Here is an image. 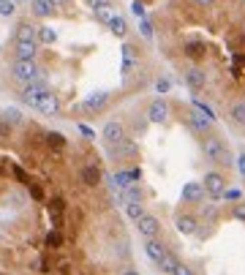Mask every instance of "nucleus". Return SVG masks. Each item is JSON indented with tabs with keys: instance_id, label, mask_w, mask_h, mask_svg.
Listing matches in <instances>:
<instances>
[{
	"instance_id": "obj_33",
	"label": "nucleus",
	"mask_w": 245,
	"mask_h": 275,
	"mask_svg": "<svg viewBox=\"0 0 245 275\" xmlns=\"http://www.w3.org/2000/svg\"><path fill=\"white\" fill-rule=\"evenodd\" d=\"M139 33H142V38H147V41H150V38H153V22H150V19H139Z\"/></svg>"
},
{
	"instance_id": "obj_16",
	"label": "nucleus",
	"mask_w": 245,
	"mask_h": 275,
	"mask_svg": "<svg viewBox=\"0 0 245 275\" xmlns=\"http://www.w3.org/2000/svg\"><path fill=\"white\" fill-rule=\"evenodd\" d=\"M204 82H207V76H204L202 68H188L185 71V85L193 90V93H199V90L204 88Z\"/></svg>"
},
{
	"instance_id": "obj_46",
	"label": "nucleus",
	"mask_w": 245,
	"mask_h": 275,
	"mask_svg": "<svg viewBox=\"0 0 245 275\" xmlns=\"http://www.w3.org/2000/svg\"><path fill=\"white\" fill-rule=\"evenodd\" d=\"M88 3V8L93 11V8H98V6H104V3H112V0H85Z\"/></svg>"
},
{
	"instance_id": "obj_27",
	"label": "nucleus",
	"mask_w": 245,
	"mask_h": 275,
	"mask_svg": "<svg viewBox=\"0 0 245 275\" xmlns=\"http://www.w3.org/2000/svg\"><path fill=\"white\" fill-rule=\"evenodd\" d=\"M44 139H47V145H49V147H55V150H63V147L68 145V139H65L63 134H58V131H49Z\"/></svg>"
},
{
	"instance_id": "obj_12",
	"label": "nucleus",
	"mask_w": 245,
	"mask_h": 275,
	"mask_svg": "<svg viewBox=\"0 0 245 275\" xmlns=\"http://www.w3.org/2000/svg\"><path fill=\"white\" fill-rule=\"evenodd\" d=\"M79 180H82V185H88V188H95L101 183V169L95 164H88V166H82V172H79Z\"/></svg>"
},
{
	"instance_id": "obj_1",
	"label": "nucleus",
	"mask_w": 245,
	"mask_h": 275,
	"mask_svg": "<svg viewBox=\"0 0 245 275\" xmlns=\"http://www.w3.org/2000/svg\"><path fill=\"white\" fill-rule=\"evenodd\" d=\"M202 155L207 161H213V164H223V166L234 164L232 153H229V147H226V142H223L218 134H207L202 139Z\"/></svg>"
},
{
	"instance_id": "obj_23",
	"label": "nucleus",
	"mask_w": 245,
	"mask_h": 275,
	"mask_svg": "<svg viewBox=\"0 0 245 275\" xmlns=\"http://www.w3.org/2000/svg\"><path fill=\"white\" fill-rule=\"evenodd\" d=\"M131 153H136V145L131 139L120 142V145H109V155L112 158H120V155H131Z\"/></svg>"
},
{
	"instance_id": "obj_42",
	"label": "nucleus",
	"mask_w": 245,
	"mask_h": 275,
	"mask_svg": "<svg viewBox=\"0 0 245 275\" xmlns=\"http://www.w3.org/2000/svg\"><path fill=\"white\" fill-rule=\"evenodd\" d=\"M79 134L85 136V139H95V131L90 128V125H85V123H79Z\"/></svg>"
},
{
	"instance_id": "obj_5",
	"label": "nucleus",
	"mask_w": 245,
	"mask_h": 275,
	"mask_svg": "<svg viewBox=\"0 0 245 275\" xmlns=\"http://www.w3.org/2000/svg\"><path fill=\"white\" fill-rule=\"evenodd\" d=\"M142 180V169L136 166V169H120L112 175V191H125V188L136 185V183Z\"/></svg>"
},
{
	"instance_id": "obj_4",
	"label": "nucleus",
	"mask_w": 245,
	"mask_h": 275,
	"mask_svg": "<svg viewBox=\"0 0 245 275\" xmlns=\"http://www.w3.org/2000/svg\"><path fill=\"white\" fill-rule=\"evenodd\" d=\"M14 79L22 85L33 82V79H38V65H35V60H14V68H11Z\"/></svg>"
},
{
	"instance_id": "obj_39",
	"label": "nucleus",
	"mask_w": 245,
	"mask_h": 275,
	"mask_svg": "<svg viewBox=\"0 0 245 275\" xmlns=\"http://www.w3.org/2000/svg\"><path fill=\"white\" fill-rule=\"evenodd\" d=\"M131 14H134L136 19H145V6H142L139 0H134V3H131Z\"/></svg>"
},
{
	"instance_id": "obj_7",
	"label": "nucleus",
	"mask_w": 245,
	"mask_h": 275,
	"mask_svg": "<svg viewBox=\"0 0 245 275\" xmlns=\"http://www.w3.org/2000/svg\"><path fill=\"white\" fill-rule=\"evenodd\" d=\"M136 229H139V234L145 237V240H155L158 232H161V223H158L155 215H147V213H145V215L136 221Z\"/></svg>"
},
{
	"instance_id": "obj_52",
	"label": "nucleus",
	"mask_w": 245,
	"mask_h": 275,
	"mask_svg": "<svg viewBox=\"0 0 245 275\" xmlns=\"http://www.w3.org/2000/svg\"><path fill=\"white\" fill-rule=\"evenodd\" d=\"M0 3H3V0H0Z\"/></svg>"
},
{
	"instance_id": "obj_45",
	"label": "nucleus",
	"mask_w": 245,
	"mask_h": 275,
	"mask_svg": "<svg viewBox=\"0 0 245 275\" xmlns=\"http://www.w3.org/2000/svg\"><path fill=\"white\" fill-rule=\"evenodd\" d=\"M191 3L196 8H213V6H215V0H191Z\"/></svg>"
},
{
	"instance_id": "obj_43",
	"label": "nucleus",
	"mask_w": 245,
	"mask_h": 275,
	"mask_svg": "<svg viewBox=\"0 0 245 275\" xmlns=\"http://www.w3.org/2000/svg\"><path fill=\"white\" fill-rule=\"evenodd\" d=\"M234 166H237L240 177H245V153H240V155H237V161H234Z\"/></svg>"
},
{
	"instance_id": "obj_10",
	"label": "nucleus",
	"mask_w": 245,
	"mask_h": 275,
	"mask_svg": "<svg viewBox=\"0 0 245 275\" xmlns=\"http://www.w3.org/2000/svg\"><path fill=\"white\" fill-rule=\"evenodd\" d=\"M185 123H188V128H191L193 134H199V136H207V134H210V120H207L202 112H196V109L185 117Z\"/></svg>"
},
{
	"instance_id": "obj_22",
	"label": "nucleus",
	"mask_w": 245,
	"mask_h": 275,
	"mask_svg": "<svg viewBox=\"0 0 245 275\" xmlns=\"http://www.w3.org/2000/svg\"><path fill=\"white\" fill-rule=\"evenodd\" d=\"M199 221L193 215H177V232L180 234H196Z\"/></svg>"
},
{
	"instance_id": "obj_36",
	"label": "nucleus",
	"mask_w": 245,
	"mask_h": 275,
	"mask_svg": "<svg viewBox=\"0 0 245 275\" xmlns=\"http://www.w3.org/2000/svg\"><path fill=\"white\" fill-rule=\"evenodd\" d=\"M232 215L237 218V221H243V223H245V202H237V205L232 207Z\"/></svg>"
},
{
	"instance_id": "obj_18",
	"label": "nucleus",
	"mask_w": 245,
	"mask_h": 275,
	"mask_svg": "<svg viewBox=\"0 0 245 275\" xmlns=\"http://www.w3.org/2000/svg\"><path fill=\"white\" fill-rule=\"evenodd\" d=\"M115 199L117 205H131V202H142V191L136 185L125 188V191H115Z\"/></svg>"
},
{
	"instance_id": "obj_15",
	"label": "nucleus",
	"mask_w": 245,
	"mask_h": 275,
	"mask_svg": "<svg viewBox=\"0 0 245 275\" xmlns=\"http://www.w3.org/2000/svg\"><path fill=\"white\" fill-rule=\"evenodd\" d=\"M183 55H185L188 60H193V63H199V60H204V55H207V47H204L202 41H185Z\"/></svg>"
},
{
	"instance_id": "obj_13",
	"label": "nucleus",
	"mask_w": 245,
	"mask_h": 275,
	"mask_svg": "<svg viewBox=\"0 0 245 275\" xmlns=\"http://www.w3.org/2000/svg\"><path fill=\"white\" fill-rule=\"evenodd\" d=\"M38 52V41H17L14 44V55L17 60H33Z\"/></svg>"
},
{
	"instance_id": "obj_49",
	"label": "nucleus",
	"mask_w": 245,
	"mask_h": 275,
	"mask_svg": "<svg viewBox=\"0 0 245 275\" xmlns=\"http://www.w3.org/2000/svg\"><path fill=\"white\" fill-rule=\"evenodd\" d=\"M122 275H139V273H136V270H125Z\"/></svg>"
},
{
	"instance_id": "obj_40",
	"label": "nucleus",
	"mask_w": 245,
	"mask_h": 275,
	"mask_svg": "<svg viewBox=\"0 0 245 275\" xmlns=\"http://www.w3.org/2000/svg\"><path fill=\"white\" fill-rule=\"evenodd\" d=\"M0 14H3V17H11L14 14V0H3V3H0Z\"/></svg>"
},
{
	"instance_id": "obj_24",
	"label": "nucleus",
	"mask_w": 245,
	"mask_h": 275,
	"mask_svg": "<svg viewBox=\"0 0 245 275\" xmlns=\"http://www.w3.org/2000/svg\"><path fill=\"white\" fill-rule=\"evenodd\" d=\"M229 117H232L234 125H245V101H234L229 106Z\"/></svg>"
},
{
	"instance_id": "obj_17",
	"label": "nucleus",
	"mask_w": 245,
	"mask_h": 275,
	"mask_svg": "<svg viewBox=\"0 0 245 275\" xmlns=\"http://www.w3.org/2000/svg\"><path fill=\"white\" fill-rule=\"evenodd\" d=\"M33 109L44 112V115H58V109H60V101H58V95L47 93V95H44V98H38V104H35Z\"/></svg>"
},
{
	"instance_id": "obj_28",
	"label": "nucleus",
	"mask_w": 245,
	"mask_h": 275,
	"mask_svg": "<svg viewBox=\"0 0 245 275\" xmlns=\"http://www.w3.org/2000/svg\"><path fill=\"white\" fill-rule=\"evenodd\" d=\"M38 41L41 44H55L58 41V33H55L49 25H44V28H38Z\"/></svg>"
},
{
	"instance_id": "obj_6",
	"label": "nucleus",
	"mask_w": 245,
	"mask_h": 275,
	"mask_svg": "<svg viewBox=\"0 0 245 275\" xmlns=\"http://www.w3.org/2000/svg\"><path fill=\"white\" fill-rule=\"evenodd\" d=\"M101 136H104L106 145H120V142H125V125L120 120H106L104 128H101Z\"/></svg>"
},
{
	"instance_id": "obj_3",
	"label": "nucleus",
	"mask_w": 245,
	"mask_h": 275,
	"mask_svg": "<svg viewBox=\"0 0 245 275\" xmlns=\"http://www.w3.org/2000/svg\"><path fill=\"white\" fill-rule=\"evenodd\" d=\"M202 183H204V191H207L210 199H223V193H226V177H223L221 172H207V175L202 177Z\"/></svg>"
},
{
	"instance_id": "obj_11",
	"label": "nucleus",
	"mask_w": 245,
	"mask_h": 275,
	"mask_svg": "<svg viewBox=\"0 0 245 275\" xmlns=\"http://www.w3.org/2000/svg\"><path fill=\"white\" fill-rule=\"evenodd\" d=\"M204 196H207V191H204V183H185L180 191V199L183 202H202Z\"/></svg>"
},
{
	"instance_id": "obj_30",
	"label": "nucleus",
	"mask_w": 245,
	"mask_h": 275,
	"mask_svg": "<svg viewBox=\"0 0 245 275\" xmlns=\"http://www.w3.org/2000/svg\"><path fill=\"white\" fill-rule=\"evenodd\" d=\"M60 245H63V232L52 229V232L47 234V248H60Z\"/></svg>"
},
{
	"instance_id": "obj_20",
	"label": "nucleus",
	"mask_w": 245,
	"mask_h": 275,
	"mask_svg": "<svg viewBox=\"0 0 245 275\" xmlns=\"http://www.w3.org/2000/svg\"><path fill=\"white\" fill-rule=\"evenodd\" d=\"M14 38L17 41H38V28H33V25L22 22L17 28V33H14Z\"/></svg>"
},
{
	"instance_id": "obj_8",
	"label": "nucleus",
	"mask_w": 245,
	"mask_h": 275,
	"mask_svg": "<svg viewBox=\"0 0 245 275\" xmlns=\"http://www.w3.org/2000/svg\"><path fill=\"white\" fill-rule=\"evenodd\" d=\"M109 90H95V93H90L88 98H85V104H82V112H101L106 104H109Z\"/></svg>"
},
{
	"instance_id": "obj_31",
	"label": "nucleus",
	"mask_w": 245,
	"mask_h": 275,
	"mask_svg": "<svg viewBox=\"0 0 245 275\" xmlns=\"http://www.w3.org/2000/svg\"><path fill=\"white\" fill-rule=\"evenodd\" d=\"M193 109H196V112H202V115H204V117H207V120H210V123H213V120H215V112H213V109H210V106L204 104V101L193 98Z\"/></svg>"
},
{
	"instance_id": "obj_51",
	"label": "nucleus",
	"mask_w": 245,
	"mask_h": 275,
	"mask_svg": "<svg viewBox=\"0 0 245 275\" xmlns=\"http://www.w3.org/2000/svg\"><path fill=\"white\" fill-rule=\"evenodd\" d=\"M55 3H65V0H55Z\"/></svg>"
},
{
	"instance_id": "obj_38",
	"label": "nucleus",
	"mask_w": 245,
	"mask_h": 275,
	"mask_svg": "<svg viewBox=\"0 0 245 275\" xmlns=\"http://www.w3.org/2000/svg\"><path fill=\"white\" fill-rule=\"evenodd\" d=\"M240 196H243L240 188H226V193H223V199L226 202H240Z\"/></svg>"
},
{
	"instance_id": "obj_34",
	"label": "nucleus",
	"mask_w": 245,
	"mask_h": 275,
	"mask_svg": "<svg viewBox=\"0 0 245 275\" xmlns=\"http://www.w3.org/2000/svg\"><path fill=\"white\" fill-rule=\"evenodd\" d=\"M177 264H180V262H177V259L172 256V253H166V259H163V262L158 264V267H161L163 273H175V267H177Z\"/></svg>"
},
{
	"instance_id": "obj_2",
	"label": "nucleus",
	"mask_w": 245,
	"mask_h": 275,
	"mask_svg": "<svg viewBox=\"0 0 245 275\" xmlns=\"http://www.w3.org/2000/svg\"><path fill=\"white\" fill-rule=\"evenodd\" d=\"M49 93V82L44 79V76H38V79H33V82L22 85V93H19V101L28 106H35L38 104V98H44V95Z\"/></svg>"
},
{
	"instance_id": "obj_32",
	"label": "nucleus",
	"mask_w": 245,
	"mask_h": 275,
	"mask_svg": "<svg viewBox=\"0 0 245 275\" xmlns=\"http://www.w3.org/2000/svg\"><path fill=\"white\" fill-rule=\"evenodd\" d=\"M3 120H8L11 125H19L22 123V115H19V109H14V106H8L6 112H3Z\"/></svg>"
},
{
	"instance_id": "obj_25",
	"label": "nucleus",
	"mask_w": 245,
	"mask_h": 275,
	"mask_svg": "<svg viewBox=\"0 0 245 275\" xmlns=\"http://www.w3.org/2000/svg\"><path fill=\"white\" fill-rule=\"evenodd\" d=\"M106 28L112 30V35H115V38H125V33H128V22H125V19H122L120 14H117V17L112 19V22L106 25Z\"/></svg>"
},
{
	"instance_id": "obj_9",
	"label": "nucleus",
	"mask_w": 245,
	"mask_h": 275,
	"mask_svg": "<svg viewBox=\"0 0 245 275\" xmlns=\"http://www.w3.org/2000/svg\"><path fill=\"white\" fill-rule=\"evenodd\" d=\"M166 117H169V104L163 98L150 101V106H147V120H150V123H166Z\"/></svg>"
},
{
	"instance_id": "obj_29",
	"label": "nucleus",
	"mask_w": 245,
	"mask_h": 275,
	"mask_svg": "<svg viewBox=\"0 0 245 275\" xmlns=\"http://www.w3.org/2000/svg\"><path fill=\"white\" fill-rule=\"evenodd\" d=\"M125 213H128L131 221H139V218L145 215V205H142V202H131V205H125Z\"/></svg>"
},
{
	"instance_id": "obj_44",
	"label": "nucleus",
	"mask_w": 245,
	"mask_h": 275,
	"mask_svg": "<svg viewBox=\"0 0 245 275\" xmlns=\"http://www.w3.org/2000/svg\"><path fill=\"white\" fill-rule=\"evenodd\" d=\"M172 275H193V270L188 267V264H177V267H175V273H172Z\"/></svg>"
},
{
	"instance_id": "obj_37",
	"label": "nucleus",
	"mask_w": 245,
	"mask_h": 275,
	"mask_svg": "<svg viewBox=\"0 0 245 275\" xmlns=\"http://www.w3.org/2000/svg\"><path fill=\"white\" fill-rule=\"evenodd\" d=\"M11 172H14V177H17V180L22 183V185H30V177L25 175V169H22V166H14Z\"/></svg>"
},
{
	"instance_id": "obj_47",
	"label": "nucleus",
	"mask_w": 245,
	"mask_h": 275,
	"mask_svg": "<svg viewBox=\"0 0 245 275\" xmlns=\"http://www.w3.org/2000/svg\"><path fill=\"white\" fill-rule=\"evenodd\" d=\"M0 134H3V136L11 134V123H8V120H0Z\"/></svg>"
},
{
	"instance_id": "obj_48",
	"label": "nucleus",
	"mask_w": 245,
	"mask_h": 275,
	"mask_svg": "<svg viewBox=\"0 0 245 275\" xmlns=\"http://www.w3.org/2000/svg\"><path fill=\"white\" fill-rule=\"evenodd\" d=\"M38 267H41V273H49V270H52V264H49V262H47V256H44V259L38 262Z\"/></svg>"
},
{
	"instance_id": "obj_50",
	"label": "nucleus",
	"mask_w": 245,
	"mask_h": 275,
	"mask_svg": "<svg viewBox=\"0 0 245 275\" xmlns=\"http://www.w3.org/2000/svg\"><path fill=\"white\" fill-rule=\"evenodd\" d=\"M3 172H6V169H3V164H0V175H3Z\"/></svg>"
},
{
	"instance_id": "obj_41",
	"label": "nucleus",
	"mask_w": 245,
	"mask_h": 275,
	"mask_svg": "<svg viewBox=\"0 0 245 275\" xmlns=\"http://www.w3.org/2000/svg\"><path fill=\"white\" fill-rule=\"evenodd\" d=\"M28 191H30V196H33L35 202H41V199H44V191H41L38 185H33V183H30V185H28Z\"/></svg>"
},
{
	"instance_id": "obj_21",
	"label": "nucleus",
	"mask_w": 245,
	"mask_h": 275,
	"mask_svg": "<svg viewBox=\"0 0 245 275\" xmlns=\"http://www.w3.org/2000/svg\"><path fill=\"white\" fill-rule=\"evenodd\" d=\"M93 17H95V22H101V25H109L112 19L117 17V14H115V6H112V3H104V6L93 8Z\"/></svg>"
},
{
	"instance_id": "obj_19",
	"label": "nucleus",
	"mask_w": 245,
	"mask_h": 275,
	"mask_svg": "<svg viewBox=\"0 0 245 275\" xmlns=\"http://www.w3.org/2000/svg\"><path fill=\"white\" fill-rule=\"evenodd\" d=\"M136 65V49L131 44H122V65H120V74H131V68Z\"/></svg>"
},
{
	"instance_id": "obj_35",
	"label": "nucleus",
	"mask_w": 245,
	"mask_h": 275,
	"mask_svg": "<svg viewBox=\"0 0 245 275\" xmlns=\"http://www.w3.org/2000/svg\"><path fill=\"white\" fill-rule=\"evenodd\" d=\"M155 90H158V95H166L172 90V82L163 76V79H158V82H155Z\"/></svg>"
},
{
	"instance_id": "obj_26",
	"label": "nucleus",
	"mask_w": 245,
	"mask_h": 275,
	"mask_svg": "<svg viewBox=\"0 0 245 275\" xmlns=\"http://www.w3.org/2000/svg\"><path fill=\"white\" fill-rule=\"evenodd\" d=\"M55 0H33V14L35 17H49V14L55 11Z\"/></svg>"
},
{
	"instance_id": "obj_14",
	"label": "nucleus",
	"mask_w": 245,
	"mask_h": 275,
	"mask_svg": "<svg viewBox=\"0 0 245 275\" xmlns=\"http://www.w3.org/2000/svg\"><path fill=\"white\" fill-rule=\"evenodd\" d=\"M145 253H147V259H150V262L161 264L163 259H166V253H169V251H166V248H163L158 240H147V243H145Z\"/></svg>"
}]
</instances>
